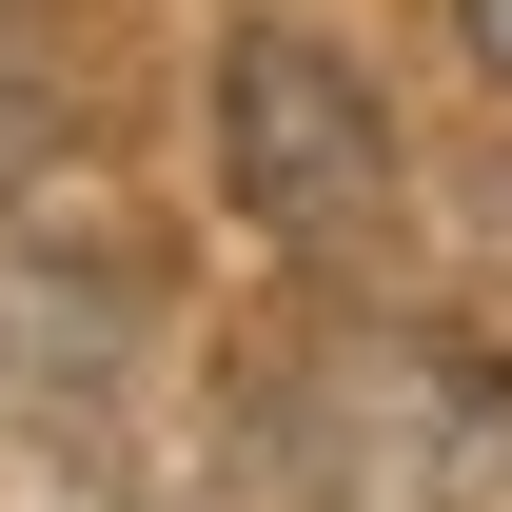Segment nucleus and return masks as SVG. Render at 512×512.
I'll list each match as a JSON object with an SVG mask.
<instances>
[{
    "label": "nucleus",
    "mask_w": 512,
    "mask_h": 512,
    "mask_svg": "<svg viewBox=\"0 0 512 512\" xmlns=\"http://www.w3.org/2000/svg\"><path fill=\"white\" fill-rule=\"evenodd\" d=\"M217 178H237V217L276 256H375L394 237V99L355 60H335L316 20H237L217 40Z\"/></svg>",
    "instance_id": "obj_1"
},
{
    "label": "nucleus",
    "mask_w": 512,
    "mask_h": 512,
    "mask_svg": "<svg viewBox=\"0 0 512 512\" xmlns=\"http://www.w3.org/2000/svg\"><path fill=\"white\" fill-rule=\"evenodd\" d=\"M453 20H473V60H493V79H512V0H453Z\"/></svg>",
    "instance_id": "obj_2"
}]
</instances>
